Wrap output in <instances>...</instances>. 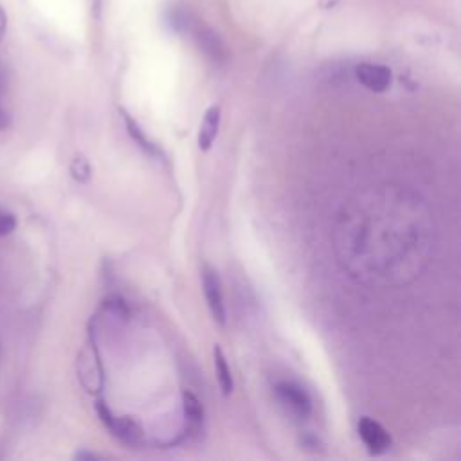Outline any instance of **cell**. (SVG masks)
Listing matches in <instances>:
<instances>
[{
  "instance_id": "6da1fadb",
  "label": "cell",
  "mask_w": 461,
  "mask_h": 461,
  "mask_svg": "<svg viewBox=\"0 0 461 461\" xmlns=\"http://www.w3.org/2000/svg\"><path fill=\"white\" fill-rule=\"evenodd\" d=\"M95 411H97L99 420L106 425V429H108L119 441H122V443L128 445V447H135V445L140 443L142 432H140L139 425H137L131 418H128V416H113L112 411L108 409V405H106L103 400H99V402L95 403Z\"/></svg>"
},
{
  "instance_id": "7a4b0ae2",
  "label": "cell",
  "mask_w": 461,
  "mask_h": 461,
  "mask_svg": "<svg viewBox=\"0 0 461 461\" xmlns=\"http://www.w3.org/2000/svg\"><path fill=\"white\" fill-rule=\"evenodd\" d=\"M276 394L279 402L297 418H308L312 412V400L310 394L295 382L283 380L276 385Z\"/></svg>"
},
{
  "instance_id": "3957f363",
  "label": "cell",
  "mask_w": 461,
  "mask_h": 461,
  "mask_svg": "<svg viewBox=\"0 0 461 461\" xmlns=\"http://www.w3.org/2000/svg\"><path fill=\"white\" fill-rule=\"evenodd\" d=\"M202 285H203V294H205V301L207 306L211 310L212 319L218 324H225L227 321V312H225V303H223V294H221V285H220V277L216 274L214 268H211L209 265L203 267V274H202Z\"/></svg>"
},
{
  "instance_id": "277c9868",
  "label": "cell",
  "mask_w": 461,
  "mask_h": 461,
  "mask_svg": "<svg viewBox=\"0 0 461 461\" xmlns=\"http://www.w3.org/2000/svg\"><path fill=\"white\" fill-rule=\"evenodd\" d=\"M358 436L364 441L369 454H373V456H380V454L387 452L393 445L391 434L378 421H375L367 416L360 418V421H358Z\"/></svg>"
},
{
  "instance_id": "5b68a950",
  "label": "cell",
  "mask_w": 461,
  "mask_h": 461,
  "mask_svg": "<svg viewBox=\"0 0 461 461\" xmlns=\"http://www.w3.org/2000/svg\"><path fill=\"white\" fill-rule=\"evenodd\" d=\"M355 77L364 88L371 92H384L391 86L393 81L391 70L378 63H358L355 67Z\"/></svg>"
},
{
  "instance_id": "8992f818",
  "label": "cell",
  "mask_w": 461,
  "mask_h": 461,
  "mask_svg": "<svg viewBox=\"0 0 461 461\" xmlns=\"http://www.w3.org/2000/svg\"><path fill=\"white\" fill-rule=\"evenodd\" d=\"M194 40L198 49L212 61H223L225 59V47L220 41V38L209 29V27H196L194 29Z\"/></svg>"
},
{
  "instance_id": "52a82bcc",
  "label": "cell",
  "mask_w": 461,
  "mask_h": 461,
  "mask_svg": "<svg viewBox=\"0 0 461 461\" xmlns=\"http://www.w3.org/2000/svg\"><path fill=\"white\" fill-rule=\"evenodd\" d=\"M218 128H220V106H211L207 108L205 115H203V121L200 124V131H198V148L202 151H207L216 135H218Z\"/></svg>"
},
{
  "instance_id": "ba28073f",
  "label": "cell",
  "mask_w": 461,
  "mask_h": 461,
  "mask_svg": "<svg viewBox=\"0 0 461 461\" xmlns=\"http://www.w3.org/2000/svg\"><path fill=\"white\" fill-rule=\"evenodd\" d=\"M184 416L187 432L191 436H198L203 429V407L200 400L189 391L184 393Z\"/></svg>"
},
{
  "instance_id": "9c48e42d",
  "label": "cell",
  "mask_w": 461,
  "mask_h": 461,
  "mask_svg": "<svg viewBox=\"0 0 461 461\" xmlns=\"http://www.w3.org/2000/svg\"><path fill=\"white\" fill-rule=\"evenodd\" d=\"M212 358H214V371H216V380H218V385L221 389V393L225 396H229L232 393V387H234V382H232V375H230V367L227 364V358L223 355V349L216 344L214 349H212Z\"/></svg>"
},
{
  "instance_id": "30bf717a",
  "label": "cell",
  "mask_w": 461,
  "mask_h": 461,
  "mask_svg": "<svg viewBox=\"0 0 461 461\" xmlns=\"http://www.w3.org/2000/svg\"><path fill=\"white\" fill-rule=\"evenodd\" d=\"M122 119H124V126H126L128 135L137 142V146H139L142 151H146V153L151 155V157H160V155H162L160 149L157 148V144H153V142L144 135V131L140 130V126H139L128 113L122 112Z\"/></svg>"
},
{
  "instance_id": "8fae6325",
  "label": "cell",
  "mask_w": 461,
  "mask_h": 461,
  "mask_svg": "<svg viewBox=\"0 0 461 461\" xmlns=\"http://www.w3.org/2000/svg\"><path fill=\"white\" fill-rule=\"evenodd\" d=\"M166 20L171 25V29L176 31V32H182V31L191 27L189 11L184 5H171V7H167Z\"/></svg>"
},
{
  "instance_id": "7c38bea8",
  "label": "cell",
  "mask_w": 461,
  "mask_h": 461,
  "mask_svg": "<svg viewBox=\"0 0 461 461\" xmlns=\"http://www.w3.org/2000/svg\"><path fill=\"white\" fill-rule=\"evenodd\" d=\"M70 175L79 184H85L92 178V166L83 155H76L70 162Z\"/></svg>"
},
{
  "instance_id": "4fadbf2b",
  "label": "cell",
  "mask_w": 461,
  "mask_h": 461,
  "mask_svg": "<svg viewBox=\"0 0 461 461\" xmlns=\"http://www.w3.org/2000/svg\"><path fill=\"white\" fill-rule=\"evenodd\" d=\"M16 229V216L9 211L0 209V236H7Z\"/></svg>"
},
{
  "instance_id": "5bb4252c",
  "label": "cell",
  "mask_w": 461,
  "mask_h": 461,
  "mask_svg": "<svg viewBox=\"0 0 461 461\" xmlns=\"http://www.w3.org/2000/svg\"><path fill=\"white\" fill-rule=\"evenodd\" d=\"M9 126H11V115H9V112L4 110V108H0V131L7 130Z\"/></svg>"
},
{
  "instance_id": "9a60e30c",
  "label": "cell",
  "mask_w": 461,
  "mask_h": 461,
  "mask_svg": "<svg viewBox=\"0 0 461 461\" xmlns=\"http://www.w3.org/2000/svg\"><path fill=\"white\" fill-rule=\"evenodd\" d=\"M5 29H7V14H5L4 7L0 5V41H2L4 36H5Z\"/></svg>"
},
{
  "instance_id": "2e32d148",
  "label": "cell",
  "mask_w": 461,
  "mask_h": 461,
  "mask_svg": "<svg viewBox=\"0 0 461 461\" xmlns=\"http://www.w3.org/2000/svg\"><path fill=\"white\" fill-rule=\"evenodd\" d=\"M76 457H77V459H95L97 456L92 454V452H77Z\"/></svg>"
}]
</instances>
